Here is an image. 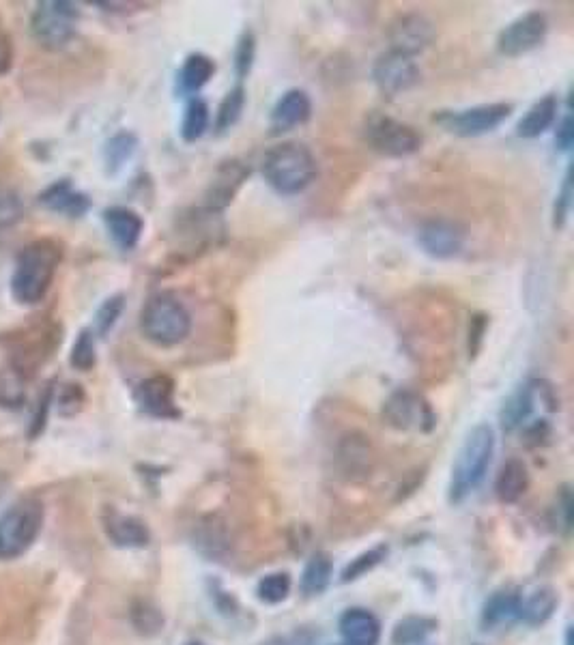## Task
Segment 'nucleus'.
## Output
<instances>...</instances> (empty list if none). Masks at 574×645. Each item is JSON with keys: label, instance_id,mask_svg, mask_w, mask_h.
<instances>
[{"label": "nucleus", "instance_id": "1", "mask_svg": "<svg viewBox=\"0 0 574 645\" xmlns=\"http://www.w3.org/2000/svg\"><path fill=\"white\" fill-rule=\"evenodd\" d=\"M63 261V246L52 237L26 243L11 276V295L22 306H35L48 295Z\"/></svg>", "mask_w": 574, "mask_h": 645}, {"label": "nucleus", "instance_id": "2", "mask_svg": "<svg viewBox=\"0 0 574 645\" xmlns=\"http://www.w3.org/2000/svg\"><path fill=\"white\" fill-rule=\"evenodd\" d=\"M261 172L271 190L280 196H297L317 181L319 164L314 153L301 142H280L265 153Z\"/></svg>", "mask_w": 574, "mask_h": 645}, {"label": "nucleus", "instance_id": "3", "mask_svg": "<svg viewBox=\"0 0 574 645\" xmlns=\"http://www.w3.org/2000/svg\"><path fill=\"white\" fill-rule=\"evenodd\" d=\"M495 454V430L489 424H478L463 441L452 467L450 501L461 504L478 489L489 473Z\"/></svg>", "mask_w": 574, "mask_h": 645}, {"label": "nucleus", "instance_id": "4", "mask_svg": "<svg viewBox=\"0 0 574 645\" xmlns=\"http://www.w3.org/2000/svg\"><path fill=\"white\" fill-rule=\"evenodd\" d=\"M140 332L155 347H177L192 332V314L175 293L160 291L140 310Z\"/></svg>", "mask_w": 574, "mask_h": 645}, {"label": "nucleus", "instance_id": "5", "mask_svg": "<svg viewBox=\"0 0 574 645\" xmlns=\"http://www.w3.org/2000/svg\"><path fill=\"white\" fill-rule=\"evenodd\" d=\"M80 9L67 0H43L31 16V35L43 50H63L76 37Z\"/></svg>", "mask_w": 574, "mask_h": 645}, {"label": "nucleus", "instance_id": "6", "mask_svg": "<svg viewBox=\"0 0 574 645\" xmlns=\"http://www.w3.org/2000/svg\"><path fill=\"white\" fill-rule=\"evenodd\" d=\"M43 508L37 499H22L0 516V559H16L31 549L41 532Z\"/></svg>", "mask_w": 574, "mask_h": 645}, {"label": "nucleus", "instance_id": "7", "mask_svg": "<svg viewBox=\"0 0 574 645\" xmlns=\"http://www.w3.org/2000/svg\"><path fill=\"white\" fill-rule=\"evenodd\" d=\"M364 138L372 151L385 157H409L424 145L422 134L409 123L387 117V114H370L364 125Z\"/></svg>", "mask_w": 574, "mask_h": 645}, {"label": "nucleus", "instance_id": "8", "mask_svg": "<svg viewBox=\"0 0 574 645\" xmlns=\"http://www.w3.org/2000/svg\"><path fill=\"white\" fill-rule=\"evenodd\" d=\"M512 114V104L497 102V104H482L465 110H443L437 114L435 121L448 129L450 134L461 138H478L491 134L495 129L506 123Z\"/></svg>", "mask_w": 574, "mask_h": 645}, {"label": "nucleus", "instance_id": "9", "mask_svg": "<svg viewBox=\"0 0 574 645\" xmlns=\"http://www.w3.org/2000/svg\"><path fill=\"white\" fill-rule=\"evenodd\" d=\"M381 413L385 424L396 430H422V433H430L437 424L433 407L428 405V400L418 392L407 390V387H400V390L387 396Z\"/></svg>", "mask_w": 574, "mask_h": 645}, {"label": "nucleus", "instance_id": "10", "mask_svg": "<svg viewBox=\"0 0 574 645\" xmlns=\"http://www.w3.org/2000/svg\"><path fill=\"white\" fill-rule=\"evenodd\" d=\"M467 226L452 218H428L418 228L420 250L435 261H450L467 246Z\"/></svg>", "mask_w": 574, "mask_h": 645}, {"label": "nucleus", "instance_id": "11", "mask_svg": "<svg viewBox=\"0 0 574 645\" xmlns=\"http://www.w3.org/2000/svg\"><path fill=\"white\" fill-rule=\"evenodd\" d=\"M549 35V18L544 11H527L521 18L510 22L497 35V52L508 59H516L540 48Z\"/></svg>", "mask_w": 574, "mask_h": 645}, {"label": "nucleus", "instance_id": "12", "mask_svg": "<svg viewBox=\"0 0 574 645\" xmlns=\"http://www.w3.org/2000/svg\"><path fill=\"white\" fill-rule=\"evenodd\" d=\"M437 37V26L420 11H409L396 16L387 26V41L390 50L415 59L420 52L430 48Z\"/></svg>", "mask_w": 574, "mask_h": 645}, {"label": "nucleus", "instance_id": "13", "mask_svg": "<svg viewBox=\"0 0 574 645\" xmlns=\"http://www.w3.org/2000/svg\"><path fill=\"white\" fill-rule=\"evenodd\" d=\"M420 67L411 56L394 50L383 52L372 65V80L385 97H398L420 82Z\"/></svg>", "mask_w": 574, "mask_h": 645}, {"label": "nucleus", "instance_id": "14", "mask_svg": "<svg viewBox=\"0 0 574 645\" xmlns=\"http://www.w3.org/2000/svg\"><path fill=\"white\" fill-rule=\"evenodd\" d=\"M175 381L168 375H153L140 381L136 387V403L151 418L157 420H177L181 411L175 398Z\"/></svg>", "mask_w": 574, "mask_h": 645}, {"label": "nucleus", "instance_id": "15", "mask_svg": "<svg viewBox=\"0 0 574 645\" xmlns=\"http://www.w3.org/2000/svg\"><path fill=\"white\" fill-rule=\"evenodd\" d=\"M250 177V166L241 160H226L215 170V175L205 192V207L211 213H220L233 203L243 183Z\"/></svg>", "mask_w": 574, "mask_h": 645}, {"label": "nucleus", "instance_id": "16", "mask_svg": "<svg viewBox=\"0 0 574 645\" xmlns=\"http://www.w3.org/2000/svg\"><path fill=\"white\" fill-rule=\"evenodd\" d=\"M312 117V99L304 89H289L280 95L271 108L269 127L274 134L291 132V129L308 123Z\"/></svg>", "mask_w": 574, "mask_h": 645}, {"label": "nucleus", "instance_id": "17", "mask_svg": "<svg viewBox=\"0 0 574 645\" xmlns=\"http://www.w3.org/2000/svg\"><path fill=\"white\" fill-rule=\"evenodd\" d=\"M39 205L54 213H63L67 218H82L91 211L93 203L84 192L76 190L69 179H59L39 194Z\"/></svg>", "mask_w": 574, "mask_h": 645}, {"label": "nucleus", "instance_id": "18", "mask_svg": "<svg viewBox=\"0 0 574 645\" xmlns=\"http://www.w3.org/2000/svg\"><path fill=\"white\" fill-rule=\"evenodd\" d=\"M102 218L106 224V231L110 239L117 243V248L129 252L138 246L142 233H145V220H142L140 213L129 207L117 205L108 207Z\"/></svg>", "mask_w": 574, "mask_h": 645}, {"label": "nucleus", "instance_id": "19", "mask_svg": "<svg viewBox=\"0 0 574 645\" xmlns=\"http://www.w3.org/2000/svg\"><path fill=\"white\" fill-rule=\"evenodd\" d=\"M340 635L347 645H377L381 624L366 609H349L340 618Z\"/></svg>", "mask_w": 574, "mask_h": 645}, {"label": "nucleus", "instance_id": "20", "mask_svg": "<svg viewBox=\"0 0 574 645\" xmlns=\"http://www.w3.org/2000/svg\"><path fill=\"white\" fill-rule=\"evenodd\" d=\"M538 398V381H527L516 387L499 411V422L506 433L519 428L532 415Z\"/></svg>", "mask_w": 574, "mask_h": 645}, {"label": "nucleus", "instance_id": "21", "mask_svg": "<svg viewBox=\"0 0 574 645\" xmlns=\"http://www.w3.org/2000/svg\"><path fill=\"white\" fill-rule=\"evenodd\" d=\"M557 112H559L557 95L549 93L540 97L538 102L532 104V108L525 112V117L519 121V125H516V136L525 140L542 136L557 121Z\"/></svg>", "mask_w": 574, "mask_h": 645}, {"label": "nucleus", "instance_id": "22", "mask_svg": "<svg viewBox=\"0 0 574 645\" xmlns=\"http://www.w3.org/2000/svg\"><path fill=\"white\" fill-rule=\"evenodd\" d=\"M215 74V63L207 54H190L177 74V91L181 95L198 97V91L209 84Z\"/></svg>", "mask_w": 574, "mask_h": 645}, {"label": "nucleus", "instance_id": "23", "mask_svg": "<svg viewBox=\"0 0 574 645\" xmlns=\"http://www.w3.org/2000/svg\"><path fill=\"white\" fill-rule=\"evenodd\" d=\"M529 489V471L527 465L519 458H510L499 469V476L495 482V493L499 501L504 504H516Z\"/></svg>", "mask_w": 574, "mask_h": 645}, {"label": "nucleus", "instance_id": "24", "mask_svg": "<svg viewBox=\"0 0 574 645\" xmlns=\"http://www.w3.org/2000/svg\"><path fill=\"white\" fill-rule=\"evenodd\" d=\"M106 532L117 547H125V549L147 547L151 538L145 523L134 519V516H123V514L110 516L106 523Z\"/></svg>", "mask_w": 574, "mask_h": 645}, {"label": "nucleus", "instance_id": "25", "mask_svg": "<svg viewBox=\"0 0 574 645\" xmlns=\"http://www.w3.org/2000/svg\"><path fill=\"white\" fill-rule=\"evenodd\" d=\"M138 149V136L134 132H123L114 134L104 147V164L108 175H117V172L132 160V155Z\"/></svg>", "mask_w": 574, "mask_h": 645}, {"label": "nucleus", "instance_id": "26", "mask_svg": "<svg viewBox=\"0 0 574 645\" xmlns=\"http://www.w3.org/2000/svg\"><path fill=\"white\" fill-rule=\"evenodd\" d=\"M211 121V110L209 104L203 97H192L188 106H185L183 112V121H181V138L185 142H196L207 134Z\"/></svg>", "mask_w": 574, "mask_h": 645}, {"label": "nucleus", "instance_id": "27", "mask_svg": "<svg viewBox=\"0 0 574 645\" xmlns=\"http://www.w3.org/2000/svg\"><path fill=\"white\" fill-rule=\"evenodd\" d=\"M555 607H557V594L553 587L544 585V587H538V590L527 600H521L519 618H523L527 624H542L551 618Z\"/></svg>", "mask_w": 574, "mask_h": 645}, {"label": "nucleus", "instance_id": "28", "mask_svg": "<svg viewBox=\"0 0 574 645\" xmlns=\"http://www.w3.org/2000/svg\"><path fill=\"white\" fill-rule=\"evenodd\" d=\"M519 613H521V598L508 592H499L484 605L482 622L484 626H491V628L510 624L512 620L519 618Z\"/></svg>", "mask_w": 574, "mask_h": 645}, {"label": "nucleus", "instance_id": "29", "mask_svg": "<svg viewBox=\"0 0 574 645\" xmlns=\"http://www.w3.org/2000/svg\"><path fill=\"white\" fill-rule=\"evenodd\" d=\"M246 102H248V97H246V89H243V84L233 86V89L224 95V99L218 106V112H215V132L224 134V132H228V129H233L241 119Z\"/></svg>", "mask_w": 574, "mask_h": 645}, {"label": "nucleus", "instance_id": "30", "mask_svg": "<svg viewBox=\"0 0 574 645\" xmlns=\"http://www.w3.org/2000/svg\"><path fill=\"white\" fill-rule=\"evenodd\" d=\"M334 564L327 553H317L304 568V575H301V590L308 596L325 592V587L332 581Z\"/></svg>", "mask_w": 574, "mask_h": 645}, {"label": "nucleus", "instance_id": "31", "mask_svg": "<svg viewBox=\"0 0 574 645\" xmlns=\"http://www.w3.org/2000/svg\"><path fill=\"white\" fill-rule=\"evenodd\" d=\"M437 628V622L422 615H411V618L400 620L392 633L394 645H420L428 639V635Z\"/></svg>", "mask_w": 574, "mask_h": 645}, {"label": "nucleus", "instance_id": "32", "mask_svg": "<svg viewBox=\"0 0 574 645\" xmlns=\"http://www.w3.org/2000/svg\"><path fill=\"white\" fill-rule=\"evenodd\" d=\"M69 364L80 372H89L97 364V349H95V334L91 329H82L78 334L74 347L69 353Z\"/></svg>", "mask_w": 574, "mask_h": 645}, {"label": "nucleus", "instance_id": "33", "mask_svg": "<svg viewBox=\"0 0 574 645\" xmlns=\"http://www.w3.org/2000/svg\"><path fill=\"white\" fill-rule=\"evenodd\" d=\"M256 594L267 605H278V602L286 600L291 594V577L286 572H274V575H267L258 581Z\"/></svg>", "mask_w": 574, "mask_h": 645}, {"label": "nucleus", "instance_id": "34", "mask_svg": "<svg viewBox=\"0 0 574 645\" xmlns=\"http://www.w3.org/2000/svg\"><path fill=\"white\" fill-rule=\"evenodd\" d=\"M123 310H125V295L123 293L108 297L95 312V332L102 338H106L114 329V325L119 323Z\"/></svg>", "mask_w": 574, "mask_h": 645}, {"label": "nucleus", "instance_id": "35", "mask_svg": "<svg viewBox=\"0 0 574 645\" xmlns=\"http://www.w3.org/2000/svg\"><path fill=\"white\" fill-rule=\"evenodd\" d=\"M254 61H256V37L250 28H246V31L239 35L235 46V76L239 84L250 76Z\"/></svg>", "mask_w": 574, "mask_h": 645}, {"label": "nucleus", "instance_id": "36", "mask_svg": "<svg viewBox=\"0 0 574 645\" xmlns=\"http://www.w3.org/2000/svg\"><path fill=\"white\" fill-rule=\"evenodd\" d=\"M24 377L18 368H9L0 377V405L16 409L24 403Z\"/></svg>", "mask_w": 574, "mask_h": 645}, {"label": "nucleus", "instance_id": "37", "mask_svg": "<svg viewBox=\"0 0 574 645\" xmlns=\"http://www.w3.org/2000/svg\"><path fill=\"white\" fill-rule=\"evenodd\" d=\"M24 218V200L16 190L0 185V231L16 226Z\"/></svg>", "mask_w": 574, "mask_h": 645}, {"label": "nucleus", "instance_id": "38", "mask_svg": "<svg viewBox=\"0 0 574 645\" xmlns=\"http://www.w3.org/2000/svg\"><path fill=\"white\" fill-rule=\"evenodd\" d=\"M572 196H574L572 164H568L564 181H562V188H559V192L555 196V205H553V228H555V231H562V228L568 222V215L572 211Z\"/></svg>", "mask_w": 574, "mask_h": 645}, {"label": "nucleus", "instance_id": "39", "mask_svg": "<svg viewBox=\"0 0 574 645\" xmlns=\"http://www.w3.org/2000/svg\"><path fill=\"white\" fill-rule=\"evenodd\" d=\"M489 325H491V317H489V314H484V312L471 314L469 332H467V353H469V360H476V357L480 355V351L484 347L486 334H489Z\"/></svg>", "mask_w": 574, "mask_h": 645}, {"label": "nucleus", "instance_id": "40", "mask_svg": "<svg viewBox=\"0 0 574 645\" xmlns=\"http://www.w3.org/2000/svg\"><path fill=\"white\" fill-rule=\"evenodd\" d=\"M385 553L387 551L383 547H379V549H372V551L360 555L357 559H353V562L347 566V570L342 572V581L349 583V581L360 579L362 575H366L368 570H372V568H375L381 562V559L385 557Z\"/></svg>", "mask_w": 574, "mask_h": 645}, {"label": "nucleus", "instance_id": "41", "mask_svg": "<svg viewBox=\"0 0 574 645\" xmlns=\"http://www.w3.org/2000/svg\"><path fill=\"white\" fill-rule=\"evenodd\" d=\"M84 390L78 385V383H69L65 385V390L61 392V398H59V411L61 415H74L82 409L84 405Z\"/></svg>", "mask_w": 574, "mask_h": 645}, {"label": "nucleus", "instance_id": "42", "mask_svg": "<svg viewBox=\"0 0 574 645\" xmlns=\"http://www.w3.org/2000/svg\"><path fill=\"white\" fill-rule=\"evenodd\" d=\"M52 396H54V390H52V385H48V390L41 394V400H39V407L33 415V422H31V428H28V435L31 437H37L43 426H46L48 422V411H50V405H52Z\"/></svg>", "mask_w": 574, "mask_h": 645}, {"label": "nucleus", "instance_id": "43", "mask_svg": "<svg viewBox=\"0 0 574 645\" xmlns=\"http://www.w3.org/2000/svg\"><path fill=\"white\" fill-rule=\"evenodd\" d=\"M555 145L559 151H570L574 145V121H572V110L568 108L562 121L557 123L555 129Z\"/></svg>", "mask_w": 574, "mask_h": 645}, {"label": "nucleus", "instance_id": "44", "mask_svg": "<svg viewBox=\"0 0 574 645\" xmlns=\"http://www.w3.org/2000/svg\"><path fill=\"white\" fill-rule=\"evenodd\" d=\"M13 59H16V52H13V41L11 37L0 28V76H7L11 67H13Z\"/></svg>", "mask_w": 574, "mask_h": 645}, {"label": "nucleus", "instance_id": "45", "mask_svg": "<svg viewBox=\"0 0 574 645\" xmlns=\"http://www.w3.org/2000/svg\"><path fill=\"white\" fill-rule=\"evenodd\" d=\"M566 645H572V635L568 633V639H566Z\"/></svg>", "mask_w": 574, "mask_h": 645}, {"label": "nucleus", "instance_id": "46", "mask_svg": "<svg viewBox=\"0 0 574 645\" xmlns=\"http://www.w3.org/2000/svg\"><path fill=\"white\" fill-rule=\"evenodd\" d=\"M190 645H203V643H190Z\"/></svg>", "mask_w": 574, "mask_h": 645}]
</instances>
